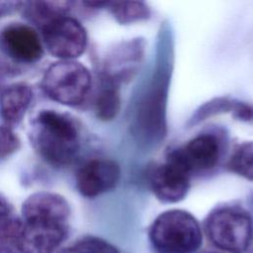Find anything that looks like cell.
<instances>
[{
	"label": "cell",
	"mask_w": 253,
	"mask_h": 253,
	"mask_svg": "<svg viewBox=\"0 0 253 253\" xmlns=\"http://www.w3.org/2000/svg\"><path fill=\"white\" fill-rule=\"evenodd\" d=\"M31 136L38 153L54 166L72 163L79 150V131L75 122L56 111L39 112L32 123Z\"/></svg>",
	"instance_id": "6da1fadb"
},
{
	"label": "cell",
	"mask_w": 253,
	"mask_h": 253,
	"mask_svg": "<svg viewBox=\"0 0 253 253\" xmlns=\"http://www.w3.org/2000/svg\"><path fill=\"white\" fill-rule=\"evenodd\" d=\"M148 235L158 253H195L203 243L199 221L183 210L160 213L152 222Z\"/></svg>",
	"instance_id": "7a4b0ae2"
},
{
	"label": "cell",
	"mask_w": 253,
	"mask_h": 253,
	"mask_svg": "<svg viewBox=\"0 0 253 253\" xmlns=\"http://www.w3.org/2000/svg\"><path fill=\"white\" fill-rule=\"evenodd\" d=\"M205 229L211 242L227 253H245L253 238V220L242 208L225 206L207 217Z\"/></svg>",
	"instance_id": "3957f363"
},
{
	"label": "cell",
	"mask_w": 253,
	"mask_h": 253,
	"mask_svg": "<svg viewBox=\"0 0 253 253\" xmlns=\"http://www.w3.org/2000/svg\"><path fill=\"white\" fill-rule=\"evenodd\" d=\"M92 85L88 68L76 60H58L51 64L42 78V88L53 101L69 107L80 105Z\"/></svg>",
	"instance_id": "277c9868"
},
{
	"label": "cell",
	"mask_w": 253,
	"mask_h": 253,
	"mask_svg": "<svg viewBox=\"0 0 253 253\" xmlns=\"http://www.w3.org/2000/svg\"><path fill=\"white\" fill-rule=\"evenodd\" d=\"M168 86L169 77L165 73L158 75L138 103L134 127L144 139L155 141L165 135Z\"/></svg>",
	"instance_id": "5b68a950"
},
{
	"label": "cell",
	"mask_w": 253,
	"mask_h": 253,
	"mask_svg": "<svg viewBox=\"0 0 253 253\" xmlns=\"http://www.w3.org/2000/svg\"><path fill=\"white\" fill-rule=\"evenodd\" d=\"M42 30L47 50L59 60H75L87 47V32L74 18L58 17Z\"/></svg>",
	"instance_id": "8992f818"
},
{
	"label": "cell",
	"mask_w": 253,
	"mask_h": 253,
	"mask_svg": "<svg viewBox=\"0 0 253 253\" xmlns=\"http://www.w3.org/2000/svg\"><path fill=\"white\" fill-rule=\"evenodd\" d=\"M191 172L176 150H172L164 163L151 173L150 185L154 196L162 203L174 204L182 201L190 189Z\"/></svg>",
	"instance_id": "52a82bcc"
},
{
	"label": "cell",
	"mask_w": 253,
	"mask_h": 253,
	"mask_svg": "<svg viewBox=\"0 0 253 253\" xmlns=\"http://www.w3.org/2000/svg\"><path fill=\"white\" fill-rule=\"evenodd\" d=\"M121 178L119 164L111 159L96 158L86 162L76 174L78 192L86 198H95L116 188Z\"/></svg>",
	"instance_id": "ba28073f"
},
{
	"label": "cell",
	"mask_w": 253,
	"mask_h": 253,
	"mask_svg": "<svg viewBox=\"0 0 253 253\" xmlns=\"http://www.w3.org/2000/svg\"><path fill=\"white\" fill-rule=\"evenodd\" d=\"M1 50L14 60L24 63L38 61L42 55V45L38 32L29 25L15 23L0 33Z\"/></svg>",
	"instance_id": "9c48e42d"
},
{
	"label": "cell",
	"mask_w": 253,
	"mask_h": 253,
	"mask_svg": "<svg viewBox=\"0 0 253 253\" xmlns=\"http://www.w3.org/2000/svg\"><path fill=\"white\" fill-rule=\"evenodd\" d=\"M70 207L66 199L53 192L40 191L30 195L22 205L24 222L67 224Z\"/></svg>",
	"instance_id": "30bf717a"
},
{
	"label": "cell",
	"mask_w": 253,
	"mask_h": 253,
	"mask_svg": "<svg viewBox=\"0 0 253 253\" xmlns=\"http://www.w3.org/2000/svg\"><path fill=\"white\" fill-rule=\"evenodd\" d=\"M66 232L67 224L24 222L16 248L19 253H53L65 238Z\"/></svg>",
	"instance_id": "8fae6325"
},
{
	"label": "cell",
	"mask_w": 253,
	"mask_h": 253,
	"mask_svg": "<svg viewBox=\"0 0 253 253\" xmlns=\"http://www.w3.org/2000/svg\"><path fill=\"white\" fill-rule=\"evenodd\" d=\"M175 150L191 173L213 168L220 155L218 138L211 133L200 134Z\"/></svg>",
	"instance_id": "7c38bea8"
},
{
	"label": "cell",
	"mask_w": 253,
	"mask_h": 253,
	"mask_svg": "<svg viewBox=\"0 0 253 253\" xmlns=\"http://www.w3.org/2000/svg\"><path fill=\"white\" fill-rule=\"evenodd\" d=\"M33 90L23 82L11 84L0 94V118L6 126L18 125L30 107Z\"/></svg>",
	"instance_id": "4fadbf2b"
},
{
	"label": "cell",
	"mask_w": 253,
	"mask_h": 253,
	"mask_svg": "<svg viewBox=\"0 0 253 253\" xmlns=\"http://www.w3.org/2000/svg\"><path fill=\"white\" fill-rule=\"evenodd\" d=\"M94 107L97 118L106 122L114 120L121 110L118 83L108 76H106L105 83L96 96Z\"/></svg>",
	"instance_id": "5bb4252c"
},
{
	"label": "cell",
	"mask_w": 253,
	"mask_h": 253,
	"mask_svg": "<svg viewBox=\"0 0 253 253\" xmlns=\"http://www.w3.org/2000/svg\"><path fill=\"white\" fill-rule=\"evenodd\" d=\"M70 2L66 1H40V2H26L23 3L27 17L34 23L41 24V27H44L52 20L65 16L69 10Z\"/></svg>",
	"instance_id": "9a60e30c"
},
{
	"label": "cell",
	"mask_w": 253,
	"mask_h": 253,
	"mask_svg": "<svg viewBox=\"0 0 253 253\" xmlns=\"http://www.w3.org/2000/svg\"><path fill=\"white\" fill-rule=\"evenodd\" d=\"M108 6L115 19L123 25L147 20L150 17L149 7L141 1L109 2Z\"/></svg>",
	"instance_id": "2e32d148"
},
{
	"label": "cell",
	"mask_w": 253,
	"mask_h": 253,
	"mask_svg": "<svg viewBox=\"0 0 253 253\" xmlns=\"http://www.w3.org/2000/svg\"><path fill=\"white\" fill-rule=\"evenodd\" d=\"M227 169L248 181H253V141L238 144L227 161Z\"/></svg>",
	"instance_id": "e0dca14e"
},
{
	"label": "cell",
	"mask_w": 253,
	"mask_h": 253,
	"mask_svg": "<svg viewBox=\"0 0 253 253\" xmlns=\"http://www.w3.org/2000/svg\"><path fill=\"white\" fill-rule=\"evenodd\" d=\"M237 100L231 99L230 97H216L213 98L205 104L201 105L196 112L191 117L188 125L195 126L204 122L210 118L214 116L224 114V113H231L235 106Z\"/></svg>",
	"instance_id": "ac0fdd59"
},
{
	"label": "cell",
	"mask_w": 253,
	"mask_h": 253,
	"mask_svg": "<svg viewBox=\"0 0 253 253\" xmlns=\"http://www.w3.org/2000/svg\"><path fill=\"white\" fill-rule=\"evenodd\" d=\"M60 253H120L109 241L95 236H86L64 248Z\"/></svg>",
	"instance_id": "d6986e66"
},
{
	"label": "cell",
	"mask_w": 253,
	"mask_h": 253,
	"mask_svg": "<svg viewBox=\"0 0 253 253\" xmlns=\"http://www.w3.org/2000/svg\"><path fill=\"white\" fill-rule=\"evenodd\" d=\"M24 222L16 218H3L0 220V243L15 244L20 238Z\"/></svg>",
	"instance_id": "ffe728a7"
},
{
	"label": "cell",
	"mask_w": 253,
	"mask_h": 253,
	"mask_svg": "<svg viewBox=\"0 0 253 253\" xmlns=\"http://www.w3.org/2000/svg\"><path fill=\"white\" fill-rule=\"evenodd\" d=\"M20 147L18 135L6 126H0V161L8 158Z\"/></svg>",
	"instance_id": "44dd1931"
},
{
	"label": "cell",
	"mask_w": 253,
	"mask_h": 253,
	"mask_svg": "<svg viewBox=\"0 0 253 253\" xmlns=\"http://www.w3.org/2000/svg\"><path fill=\"white\" fill-rule=\"evenodd\" d=\"M231 113L233 118L239 121H243V122L253 121V105L252 104L236 101L233 111Z\"/></svg>",
	"instance_id": "7402d4cb"
},
{
	"label": "cell",
	"mask_w": 253,
	"mask_h": 253,
	"mask_svg": "<svg viewBox=\"0 0 253 253\" xmlns=\"http://www.w3.org/2000/svg\"><path fill=\"white\" fill-rule=\"evenodd\" d=\"M23 2H0V16L11 14L12 12L21 9Z\"/></svg>",
	"instance_id": "603a6c76"
},
{
	"label": "cell",
	"mask_w": 253,
	"mask_h": 253,
	"mask_svg": "<svg viewBox=\"0 0 253 253\" xmlns=\"http://www.w3.org/2000/svg\"><path fill=\"white\" fill-rule=\"evenodd\" d=\"M9 213V206L7 202L0 197V220L7 217Z\"/></svg>",
	"instance_id": "cb8c5ba5"
},
{
	"label": "cell",
	"mask_w": 253,
	"mask_h": 253,
	"mask_svg": "<svg viewBox=\"0 0 253 253\" xmlns=\"http://www.w3.org/2000/svg\"><path fill=\"white\" fill-rule=\"evenodd\" d=\"M0 253H19L17 249H14L11 244L0 243Z\"/></svg>",
	"instance_id": "d4e9b609"
},
{
	"label": "cell",
	"mask_w": 253,
	"mask_h": 253,
	"mask_svg": "<svg viewBox=\"0 0 253 253\" xmlns=\"http://www.w3.org/2000/svg\"><path fill=\"white\" fill-rule=\"evenodd\" d=\"M204 253H219V252H216V251H206Z\"/></svg>",
	"instance_id": "484cf974"
}]
</instances>
